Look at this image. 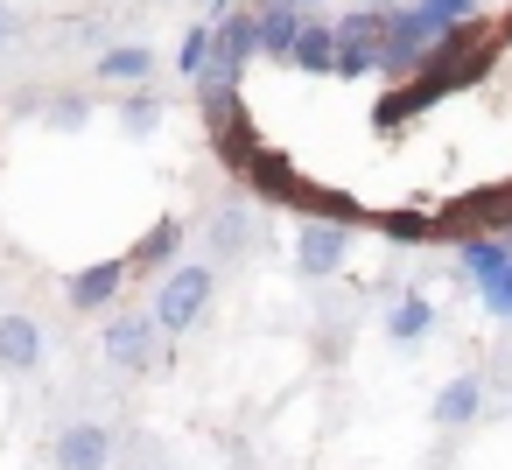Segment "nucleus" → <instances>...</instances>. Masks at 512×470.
I'll use <instances>...</instances> for the list:
<instances>
[{"instance_id": "12", "label": "nucleus", "mask_w": 512, "mask_h": 470, "mask_svg": "<svg viewBox=\"0 0 512 470\" xmlns=\"http://www.w3.org/2000/svg\"><path fill=\"white\" fill-rule=\"evenodd\" d=\"M99 85H148L155 78V50L148 43H113V50H99Z\"/></svg>"}, {"instance_id": "16", "label": "nucleus", "mask_w": 512, "mask_h": 470, "mask_svg": "<svg viewBox=\"0 0 512 470\" xmlns=\"http://www.w3.org/2000/svg\"><path fill=\"white\" fill-rule=\"evenodd\" d=\"M372 225H379L393 246H435V239H442V225H435L428 211H386V218H372Z\"/></svg>"}, {"instance_id": "1", "label": "nucleus", "mask_w": 512, "mask_h": 470, "mask_svg": "<svg viewBox=\"0 0 512 470\" xmlns=\"http://www.w3.org/2000/svg\"><path fill=\"white\" fill-rule=\"evenodd\" d=\"M211 295H218V274L204 267V260H169L162 267V281H155V302H148V323L162 330V337H190L197 323H204V309H211Z\"/></svg>"}, {"instance_id": "10", "label": "nucleus", "mask_w": 512, "mask_h": 470, "mask_svg": "<svg viewBox=\"0 0 512 470\" xmlns=\"http://www.w3.org/2000/svg\"><path fill=\"white\" fill-rule=\"evenodd\" d=\"M288 71H302V78H330V64H337V36H330V22H302L295 29V43H288V57H281Z\"/></svg>"}, {"instance_id": "25", "label": "nucleus", "mask_w": 512, "mask_h": 470, "mask_svg": "<svg viewBox=\"0 0 512 470\" xmlns=\"http://www.w3.org/2000/svg\"><path fill=\"white\" fill-rule=\"evenodd\" d=\"M365 8H379V0H365Z\"/></svg>"}, {"instance_id": "22", "label": "nucleus", "mask_w": 512, "mask_h": 470, "mask_svg": "<svg viewBox=\"0 0 512 470\" xmlns=\"http://www.w3.org/2000/svg\"><path fill=\"white\" fill-rule=\"evenodd\" d=\"M15 36H22V15H15V0H0V57L15 50Z\"/></svg>"}, {"instance_id": "7", "label": "nucleus", "mask_w": 512, "mask_h": 470, "mask_svg": "<svg viewBox=\"0 0 512 470\" xmlns=\"http://www.w3.org/2000/svg\"><path fill=\"white\" fill-rule=\"evenodd\" d=\"M302 22H309V8H295V0H260V8H253V57L281 64Z\"/></svg>"}, {"instance_id": "23", "label": "nucleus", "mask_w": 512, "mask_h": 470, "mask_svg": "<svg viewBox=\"0 0 512 470\" xmlns=\"http://www.w3.org/2000/svg\"><path fill=\"white\" fill-rule=\"evenodd\" d=\"M204 8H211V15H225V8H239V0H204Z\"/></svg>"}, {"instance_id": "11", "label": "nucleus", "mask_w": 512, "mask_h": 470, "mask_svg": "<svg viewBox=\"0 0 512 470\" xmlns=\"http://www.w3.org/2000/svg\"><path fill=\"white\" fill-rule=\"evenodd\" d=\"M43 323L36 316H0V365H8V372H36L43 365Z\"/></svg>"}, {"instance_id": "15", "label": "nucleus", "mask_w": 512, "mask_h": 470, "mask_svg": "<svg viewBox=\"0 0 512 470\" xmlns=\"http://www.w3.org/2000/svg\"><path fill=\"white\" fill-rule=\"evenodd\" d=\"M176 253H183V218H155V225H148V239L127 253V267H169Z\"/></svg>"}, {"instance_id": "6", "label": "nucleus", "mask_w": 512, "mask_h": 470, "mask_svg": "<svg viewBox=\"0 0 512 470\" xmlns=\"http://www.w3.org/2000/svg\"><path fill=\"white\" fill-rule=\"evenodd\" d=\"M127 260H92V267H78L71 281H64V302L71 309H85V316H99V309H113L120 302V288H127Z\"/></svg>"}, {"instance_id": "5", "label": "nucleus", "mask_w": 512, "mask_h": 470, "mask_svg": "<svg viewBox=\"0 0 512 470\" xmlns=\"http://www.w3.org/2000/svg\"><path fill=\"white\" fill-rule=\"evenodd\" d=\"M113 456H120V435L106 421H71L57 435V470H113Z\"/></svg>"}, {"instance_id": "3", "label": "nucleus", "mask_w": 512, "mask_h": 470, "mask_svg": "<svg viewBox=\"0 0 512 470\" xmlns=\"http://www.w3.org/2000/svg\"><path fill=\"white\" fill-rule=\"evenodd\" d=\"M344 260H351V225L309 218V225L295 232V274H302V281H330Z\"/></svg>"}, {"instance_id": "20", "label": "nucleus", "mask_w": 512, "mask_h": 470, "mask_svg": "<svg viewBox=\"0 0 512 470\" xmlns=\"http://www.w3.org/2000/svg\"><path fill=\"white\" fill-rule=\"evenodd\" d=\"M477 295H484V309H491V316H512V260H505V267H498Z\"/></svg>"}, {"instance_id": "9", "label": "nucleus", "mask_w": 512, "mask_h": 470, "mask_svg": "<svg viewBox=\"0 0 512 470\" xmlns=\"http://www.w3.org/2000/svg\"><path fill=\"white\" fill-rule=\"evenodd\" d=\"M477 414H484V379H477V372H456V379L428 400V421H435V428H470Z\"/></svg>"}, {"instance_id": "2", "label": "nucleus", "mask_w": 512, "mask_h": 470, "mask_svg": "<svg viewBox=\"0 0 512 470\" xmlns=\"http://www.w3.org/2000/svg\"><path fill=\"white\" fill-rule=\"evenodd\" d=\"M330 36H337L330 78H379V43H386V15H379V8H365V0H358L344 22H330Z\"/></svg>"}, {"instance_id": "24", "label": "nucleus", "mask_w": 512, "mask_h": 470, "mask_svg": "<svg viewBox=\"0 0 512 470\" xmlns=\"http://www.w3.org/2000/svg\"><path fill=\"white\" fill-rule=\"evenodd\" d=\"M505 246H512V225H505Z\"/></svg>"}, {"instance_id": "8", "label": "nucleus", "mask_w": 512, "mask_h": 470, "mask_svg": "<svg viewBox=\"0 0 512 470\" xmlns=\"http://www.w3.org/2000/svg\"><path fill=\"white\" fill-rule=\"evenodd\" d=\"M211 253L218 260H239V253H253L260 246V218H253V204H239V197H225L218 211H211Z\"/></svg>"}, {"instance_id": "19", "label": "nucleus", "mask_w": 512, "mask_h": 470, "mask_svg": "<svg viewBox=\"0 0 512 470\" xmlns=\"http://www.w3.org/2000/svg\"><path fill=\"white\" fill-rule=\"evenodd\" d=\"M204 57H211V22H197V29L183 36V50H176V71H183V78H197V71H204Z\"/></svg>"}, {"instance_id": "18", "label": "nucleus", "mask_w": 512, "mask_h": 470, "mask_svg": "<svg viewBox=\"0 0 512 470\" xmlns=\"http://www.w3.org/2000/svg\"><path fill=\"white\" fill-rule=\"evenodd\" d=\"M85 120H92V99H85V92H64V99H50V127H57V134H78Z\"/></svg>"}, {"instance_id": "4", "label": "nucleus", "mask_w": 512, "mask_h": 470, "mask_svg": "<svg viewBox=\"0 0 512 470\" xmlns=\"http://www.w3.org/2000/svg\"><path fill=\"white\" fill-rule=\"evenodd\" d=\"M155 337H162V330H155L141 309H127V316L106 323L99 344H106V365H120V372H148V365H155Z\"/></svg>"}, {"instance_id": "21", "label": "nucleus", "mask_w": 512, "mask_h": 470, "mask_svg": "<svg viewBox=\"0 0 512 470\" xmlns=\"http://www.w3.org/2000/svg\"><path fill=\"white\" fill-rule=\"evenodd\" d=\"M421 8H428L442 29H456V22H470V15H477V0H421Z\"/></svg>"}, {"instance_id": "17", "label": "nucleus", "mask_w": 512, "mask_h": 470, "mask_svg": "<svg viewBox=\"0 0 512 470\" xmlns=\"http://www.w3.org/2000/svg\"><path fill=\"white\" fill-rule=\"evenodd\" d=\"M120 127H127L134 141H148V134L162 127V99H155V92H141V85H127V106H120Z\"/></svg>"}, {"instance_id": "26", "label": "nucleus", "mask_w": 512, "mask_h": 470, "mask_svg": "<svg viewBox=\"0 0 512 470\" xmlns=\"http://www.w3.org/2000/svg\"><path fill=\"white\" fill-rule=\"evenodd\" d=\"M505 36H512V22H505Z\"/></svg>"}, {"instance_id": "13", "label": "nucleus", "mask_w": 512, "mask_h": 470, "mask_svg": "<svg viewBox=\"0 0 512 470\" xmlns=\"http://www.w3.org/2000/svg\"><path fill=\"white\" fill-rule=\"evenodd\" d=\"M505 260H512L505 232H470V239L456 246V274H463V281H477V288H484V281H491Z\"/></svg>"}, {"instance_id": "14", "label": "nucleus", "mask_w": 512, "mask_h": 470, "mask_svg": "<svg viewBox=\"0 0 512 470\" xmlns=\"http://www.w3.org/2000/svg\"><path fill=\"white\" fill-rule=\"evenodd\" d=\"M428 330H435V302L407 288V295H400V302L386 309V337H393V344H421Z\"/></svg>"}]
</instances>
